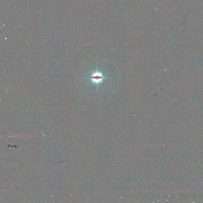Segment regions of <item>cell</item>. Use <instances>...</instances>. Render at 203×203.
<instances>
[{"label":"cell","mask_w":203,"mask_h":203,"mask_svg":"<svg viewBox=\"0 0 203 203\" xmlns=\"http://www.w3.org/2000/svg\"><path fill=\"white\" fill-rule=\"evenodd\" d=\"M89 79L92 80L91 84L94 83L97 85L98 87V84L100 83H103V80L106 78V77L103 76V74L100 71H98L97 69L96 71L92 72L91 76L89 77Z\"/></svg>","instance_id":"1"}]
</instances>
